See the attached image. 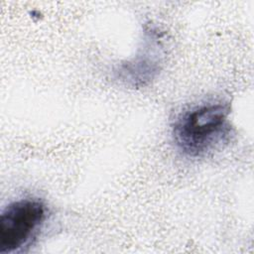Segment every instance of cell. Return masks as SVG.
<instances>
[{"label":"cell","mask_w":254,"mask_h":254,"mask_svg":"<svg viewBox=\"0 0 254 254\" xmlns=\"http://www.w3.org/2000/svg\"><path fill=\"white\" fill-rule=\"evenodd\" d=\"M230 107L223 102H205L182 112L172 125L173 142L188 158H202L230 139Z\"/></svg>","instance_id":"1"},{"label":"cell","mask_w":254,"mask_h":254,"mask_svg":"<svg viewBox=\"0 0 254 254\" xmlns=\"http://www.w3.org/2000/svg\"><path fill=\"white\" fill-rule=\"evenodd\" d=\"M48 217V208L38 197H23L8 203L0 214V254L22 250L37 237Z\"/></svg>","instance_id":"2"},{"label":"cell","mask_w":254,"mask_h":254,"mask_svg":"<svg viewBox=\"0 0 254 254\" xmlns=\"http://www.w3.org/2000/svg\"><path fill=\"white\" fill-rule=\"evenodd\" d=\"M150 48L151 46H147L140 55L121 65L119 74L124 82L136 87L144 86L160 70V54L151 51Z\"/></svg>","instance_id":"3"}]
</instances>
